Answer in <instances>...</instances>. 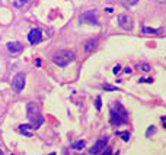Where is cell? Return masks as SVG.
<instances>
[{
  "label": "cell",
  "instance_id": "cell-11",
  "mask_svg": "<svg viewBox=\"0 0 166 155\" xmlns=\"http://www.w3.org/2000/svg\"><path fill=\"white\" fill-rule=\"evenodd\" d=\"M32 129V125H21L19 126V132L23 133L25 136H32V132H31Z\"/></svg>",
  "mask_w": 166,
  "mask_h": 155
},
{
  "label": "cell",
  "instance_id": "cell-9",
  "mask_svg": "<svg viewBox=\"0 0 166 155\" xmlns=\"http://www.w3.org/2000/svg\"><path fill=\"white\" fill-rule=\"evenodd\" d=\"M98 44H99V41L95 38H92V39H89V41H86L85 42V45H83V49H85V52H88V54H90V52H93L96 48H98Z\"/></svg>",
  "mask_w": 166,
  "mask_h": 155
},
{
  "label": "cell",
  "instance_id": "cell-5",
  "mask_svg": "<svg viewBox=\"0 0 166 155\" xmlns=\"http://www.w3.org/2000/svg\"><path fill=\"white\" fill-rule=\"evenodd\" d=\"M80 22H82V23H88V25H95V26H98V25H99L98 15H96V12H95V10L85 12V13L80 16Z\"/></svg>",
  "mask_w": 166,
  "mask_h": 155
},
{
  "label": "cell",
  "instance_id": "cell-20",
  "mask_svg": "<svg viewBox=\"0 0 166 155\" xmlns=\"http://www.w3.org/2000/svg\"><path fill=\"white\" fill-rule=\"evenodd\" d=\"M155 132H156V128H155V126H150V128L147 129V132H146V136L149 138V136H152Z\"/></svg>",
  "mask_w": 166,
  "mask_h": 155
},
{
  "label": "cell",
  "instance_id": "cell-16",
  "mask_svg": "<svg viewBox=\"0 0 166 155\" xmlns=\"http://www.w3.org/2000/svg\"><path fill=\"white\" fill-rule=\"evenodd\" d=\"M117 135L121 136L122 141H128V139H130V133L128 132H117Z\"/></svg>",
  "mask_w": 166,
  "mask_h": 155
},
{
  "label": "cell",
  "instance_id": "cell-14",
  "mask_svg": "<svg viewBox=\"0 0 166 155\" xmlns=\"http://www.w3.org/2000/svg\"><path fill=\"white\" fill-rule=\"evenodd\" d=\"M86 146V141H77V142H73L71 144V148L73 149H83Z\"/></svg>",
  "mask_w": 166,
  "mask_h": 155
},
{
  "label": "cell",
  "instance_id": "cell-18",
  "mask_svg": "<svg viewBox=\"0 0 166 155\" xmlns=\"http://www.w3.org/2000/svg\"><path fill=\"white\" fill-rule=\"evenodd\" d=\"M137 1H138V0H124L122 3H124V6H128V7H130V6L137 4Z\"/></svg>",
  "mask_w": 166,
  "mask_h": 155
},
{
  "label": "cell",
  "instance_id": "cell-13",
  "mask_svg": "<svg viewBox=\"0 0 166 155\" xmlns=\"http://www.w3.org/2000/svg\"><path fill=\"white\" fill-rule=\"evenodd\" d=\"M13 1V4L16 6V7H23V6H26L28 3H31L32 0H12Z\"/></svg>",
  "mask_w": 166,
  "mask_h": 155
},
{
  "label": "cell",
  "instance_id": "cell-6",
  "mask_svg": "<svg viewBox=\"0 0 166 155\" xmlns=\"http://www.w3.org/2000/svg\"><path fill=\"white\" fill-rule=\"evenodd\" d=\"M25 80H26V77H25V74L23 73H18L15 77H13V81H12V86H13V89H15V91L16 93H21L23 89H25Z\"/></svg>",
  "mask_w": 166,
  "mask_h": 155
},
{
  "label": "cell",
  "instance_id": "cell-17",
  "mask_svg": "<svg viewBox=\"0 0 166 155\" xmlns=\"http://www.w3.org/2000/svg\"><path fill=\"white\" fill-rule=\"evenodd\" d=\"M95 107H96V110H100V109H102V99H100L99 96L96 97V101H95Z\"/></svg>",
  "mask_w": 166,
  "mask_h": 155
},
{
  "label": "cell",
  "instance_id": "cell-21",
  "mask_svg": "<svg viewBox=\"0 0 166 155\" xmlns=\"http://www.w3.org/2000/svg\"><path fill=\"white\" fill-rule=\"evenodd\" d=\"M111 154H112V151H111L109 148H106V149H105L102 154H99V155H111Z\"/></svg>",
  "mask_w": 166,
  "mask_h": 155
},
{
  "label": "cell",
  "instance_id": "cell-19",
  "mask_svg": "<svg viewBox=\"0 0 166 155\" xmlns=\"http://www.w3.org/2000/svg\"><path fill=\"white\" fill-rule=\"evenodd\" d=\"M102 89L106 90V91H115V90H118L117 87H114V86H109V84H103V86H102Z\"/></svg>",
  "mask_w": 166,
  "mask_h": 155
},
{
  "label": "cell",
  "instance_id": "cell-15",
  "mask_svg": "<svg viewBox=\"0 0 166 155\" xmlns=\"http://www.w3.org/2000/svg\"><path fill=\"white\" fill-rule=\"evenodd\" d=\"M140 68H141V71H144V73H149L150 70H152V67L149 65V64H146V62H143V64H140Z\"/></svg>",
  "mask_w": 166,
  "mask_h": 155
},
{
  "label": "cell",
  "instance_id": "cell-2",
  "mask_svg": "<svg viewBox=\"0 0 166 155\" xmlns=\"http://www.w3.org/2000/svg\"><path fill=\"white\" fill-rule=\"evenodd\" d=\"M26 113H28L29 122H31L33 129H38V128L44 123V118H42V115H41V112H39V107H38L35 103H29V104H28Z\"/></svg>",
  "mask_w": 166,
  "mask_h": 155
},
{
  "label": "cell",
  "instance_id": "cell-25",
  "mask_svg": "<svg viewBox=\"0 0 166 155\" xmlns=\"http://www.w3.org/2000/svg\"><path fill=\"white\" fill-rule=\"evenodd\" d=\"M105 12H106V13H112V9H111V7H106V9H105Z\"/></svg>",
  "mask_w": 166,
  "mask_h": 155
},
{
  "label": "cell",
  "instance_id": "cell-3",
  "mask_svg": "<svg viewBox=\"0 0 166 155\" xmlns=\"http://www.w3.org/2000/svg\"><path fill=\"white\" fill-rule=\"evenodd\" d=\"M74 52L73 51H68V49H61L58 52H55L53 57V61L58 67H67L68 64H71L74 61Z\"/></svg>",
  "mask_w": 166,
  "mask_h": 155
},
{
  "label": "cell",
  "instance_id": "cell-7",
  "mask_svg": "<svg viewBox=\"0 0 166 155\" xmlns=\"http://www.w3.org/2000/svg\"><path fill=\"white\" fill-rule=\"evenodd\" d=\"M118 23L124 31H131L133 29V19L128 16V15H120L118 16Z\"/></svg>",
  "mask_w": 166,
  "mask_h": 155
},
{
  "label": "cell",
  "instance_id": "cell-12",
  "mask_svg": "<svg viewBox=\"0 0 166 155\" xmlns=\"http://www.w3.org/2000/svg\"><path fill=\"white\" fill-rule=\"evenodd\" d=\"M143 32L144 33H152V35H159V33L163 32V29H162V28L153 29V28H149V26H143Z\"/></svg>",
  "mask_w": 166,
  "mask_h": 155
},
{
  "label": "cell",
  "instance_id": "cell-8",
  "mask_svg": "<svg viewBox=\"0 0 166 155\" xmlns=\"http://www.w3.org/2000/svg\"><path fill=\"white\" fill-rule=\"evenodd\" d=\"M28 41L32 45L39 44V42L42 41V31L38 29V28H36V29H32V31L29 32V35H28Z\"/></svg>",
  "mask_w": 166,
  "mask_h": 155
},
{
  "label": "cell",
  "instance_id": "cell-4",
  "mask_svg": "<svg viewBox=\"0 0 166 155\" xmlns=\"http://www.w3.org/2000/svg\"><path fill=\"white\" fill-rule=\"evenodd\" d=\"M106 148H108V138H99V139L93 144V146L90 148L89 152L92 155H99V154H102Z\"/></svg>",
  "mask_w": 166,
  "mask_h": 155
},
{
  "label": "cell",
  "instance_id": "cell-10",
  "mask_svg": "<svg viewBox=\"0 0 166 155\" xmlns=\"http://www.w3.org/2000/svg\"><path fill=\"white\" fill-rule=\"evenodd\" d=\"M6 46H7V51L12 54H21L23 51V45L21 42H9Z\"/></svg>",
  "mask_w": 166,
  "mask_h": 155
},
{
  "label": "cell",
  "instance_id": "cell-1",
  "mask_svg": "<svg viewBox=\"0 0 166 155\" xmlns=\"http://www.w3.org/2000/svg\"><path fill=\"white\" fill-rule=\"evenodd\" d=\"M109 116H111V123H112L114 126L125 125L127 120H128V113L122 107L121 103H115V106H114L109 112Z\"/></svg>",
  "mask_w": 166,
  "mask_h": 155
},
{
  "label": "cell",
  "instance_id": "cell-27",
  "mask_svg": "<svg viewBox=\"0 0 166 155\" xmlns=\"http://www.w3.org/2000/svg\"><path fill=\"white\" fill-rule=\"evenodd\" d=\"M0 155H4L3 154V151H1V148H0Z\"/></svg>",
  "mask_w": 166,
  "mask_h": 155
},
{
  "label": "cell",
  "instance_id": "cell-22",
  "mask_svg": "<svg viewBox=\"0 0 166 155\" xmlns=\"http://www.w3.org/2000/svg\"><path fill=\"white\" fill-rule=\"evenodd\" d=\"M120 71H121V67H120V65H115V67H114V74H118Z\"/></svg>",
  "mask_w": 166,
  "mask_h": 155
},
{
  "label": "cell",
  "instance_id": "cell-28",
  "mask_svg": "<svg viewBox=\"0 0 166 155\" xmlns=\"http://www.w3.org/2000/svg\"><path fill=\"white\" fill-rule=\"evenodd\" d=\"M50 155H55V154H54V152H53V154H50Z\"/></svg>",
  "mask_w": 166,
  "mask_h": 155
},
{
  "label": "cell",
  "instance_id": "cell-26",
  "mask_svg": "<svg viewBox=\"0 0 166 155\" xmlns=\"http://www.w3.org/2000/svg\"><path fill=\"white\" fill-rule=\"evenodd\" d=\"M159 1H160V3H166V0H159Z\"/></svg>",
  "mask_w": 166,
  "mask_h": 155
},
{
  "label": "cell",
  "instance_id": "cell-24",
  "mask_svg": "<svg viewBox=\"0 0 166 155\" xmlns=\"http://www.w3.org/2000/svg\"><path fill=\"white\" fill-rule=\"evenodd\" d=\"M162 123H163V126L166 128V116H163V118H162Z\"/></svg>",
  "mask_w": 166,
  "mask_h": 155
},
{
  "label": "cell",
  "instance_id": "cell-23",
  "mask_svg": "<svg viewBox=\"0 0 166 155\" xmlns=\"http://www.w3.org/2000/svg\"><path fill=\"white\" fill-rule=\"evenodd\" d=\"M124 73H125V74H131V68H130V67L124 68Z\"/></svg>",
  "mask_w": 166,
  "mask_h": 155
}]
</instances>
